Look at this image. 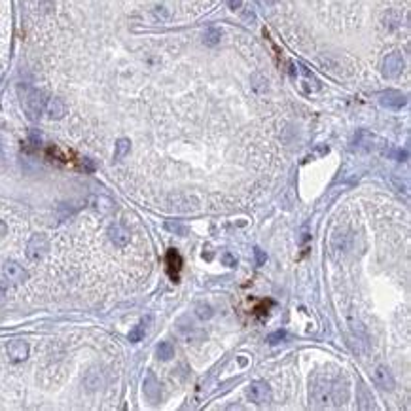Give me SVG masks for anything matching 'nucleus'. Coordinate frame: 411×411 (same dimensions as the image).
<instances>
[{
	"label": "nucleus",
	"instance_id": "obj_1",
	"mask_svg": "<svg viewBox=\"0 0 411 411\" xmlns=\"http://www.w3.org/2000/svg\"><path fill=\"white\" fill-rule=\"evenodd\" d=\"M21 101H23V108H25V112H27L29 118H32V120L40 118L44 106H46V95H44L42 91L32 89V87H27L21 97Z\"/></svg>",
	"mask_w": 411,
	"mask_h": 411
},
{
	"label": "nucleus",
	"instance_id": "obj_2",
	"mask_svg": "<svg viewBox=\"0 0 411 411\" xmlns=\"http://www.w3.org/2000/svg\"><path fill=\"white\" fill-rule=\"evenodd\" d=\"M311 405L322 409L332 404V383L330 381H317L311 389Z\"/></svg>",
	"mask_w": 411,
	"mask_h": 411
},
{
	"label": "nucleus",
	"instance_id": "obj_3",
	"mask_svg": "<svg viewBox=\"0 0 411 411\" xmlns=\"http://www.w3.org/2000/svg\"><path fill=\"white\" fill-rule=\"evenodd\" d=\"M404 57H402V53H398V51H392V53H389L387 57L383 59V66H381V72L383 76H387V78H398L400 74H402V70H404Z\"/></svg>",
	"mask_w": 411,
	"mask_h": 411
},
{
	"label": "nucleus",
	"instance_id": "obj_4",
	"mask_svg": "<svg viewBox=\"0 0 411 411\" xmlns=\"http://www.w3.org/2000/svg\"><path fill=\"white\" fill-rule=\"evenodd\" d=\"M46 252H48V239L44 237L42 233L32 235L29 245H27V256H29V260L40 261L44 256H46Z\"/></svg>",
	"mask_w": 411,
	"mask_h": 411
},
{
	"label": "nucleus",
	"instance_id": "obj_5",
	"mask_svg": "<svg viewBox=\"0 0 411 411\" xmlns=\"http://www.w3.org/2000/svg\"><path fill=\"white\" fill-rule=\"evenodd\" d=\"M379 102H381V106H385V108L400 110L407 104V97H405L402 91L389 89V91H383V93L379 95Z\"/></svg>",
	"mask_w": 411,
	"mask_h": 411
},
{
	"label": "nucleus",
	"instance_id": "obj_6",
	"mask_svg": "<svg viewBox=\"0 0 411 411\" xmlns=\"http://www.w3.org/2000/svg\"><path fill=\"white\" fill-rule=\"evenodd\" d=\"M248 398L252 400L254 404H267L271 402V389L269 385L264 381H256L248 387Z\"/></svg>",
	"mask_w": 411,
	"mask_h": 411
},
{
	"label": "nucleus",
	"instance_id": "obj_7",
	"mask_svg": "<svg viewBox=\"0 0 411 411\" xmlns=\"http://www.w3.org/2000/svg\"><path fill=\"white\" fill-rule=\"evenodd\" d=\"M6 351L12 362H23V360H27V356H29V345H27V341H23V339H12V341L8 343Z\"/></svg>",
	"mask_w": 411,
	"mask_h": 411
},
{
	"label": "nucleus",
	"instance_id": "obj_8",
	"mask_svg": "<svg viewBox=\"0 0 411 411\" xmlns=\"http://www.w3.org/2000/svg\"><path fill=\"white\" fill-rule=\"evenodd\" d=\"M373 383L383 390H392L394 385H396L394 377H392V373H390V369L387 366H377L373 369Z\"/></svg>",
	"mask_w": 411,
	"mask_h": 411
},
{
	"label": "nucleus",
	"instance_id": "obj_9",
	"mask_svg": "<svg viewBox=\"0 0 411 411\" xmlns=\"http://www.w3.org/2000/svg\"><path fill=\"white\" fill-rule=\"evenodd\" d=\"M4 277H6L10 282H14V284H21V282H25L29 279V273H27L19 264L6 261V264H4Z\"/></svg>",
	"mask_w": 411,
	"mask_h": 411
},
{
	"label": "nucleus",
	"instance_id": "obj_10",
	"mask_svg": "<svg viewBox=\"0 0 411 411\" xmlns=\"http://www.w3.org/2000/svg\"><path fill=\"white\" fill-rule=\"evenodd\" d=\"M44 110H46V114H48L50 120H61V118L66 114V104L61 101V99L53 97V99H50V101H46Z\"/></svg>",
	"mask_w": 411,
	"mask_h": 411
},
{
	"label": "nucleus",
	"instance_id": "obj_11",
	"mask_svg": "<svg viewBox=\"0 0 411 411\" xmlns=\"http://www.w3.org/2000/svg\"><path fill=\"white\" fill-rule=\"evenodd\" d=\"M108 235H110V241H112L118 248H123V246L129 243V231L120 224L112 226V228L108 230Z\"/></svg>",
	"mask_w": 411,
	"mask_h": 411
},
{
	"label": "nucleus",
	"instance_id": "obj_12",
	"mask_svg": "<svg viewBox=\"0 0 411 411\" xmlns=\"http://www.w3.org/2000/svg\"><path fill=\"white\" fill-rule=\"evenodd\" d=\"M167 266H169V275H171L173 279H176L182 266V258L176 250H169V254H167Z\"/></svg>",
	"mask_w": 411,
	"mask_h": 411
},
{
	"label": "nucleus",
	"instance_id": "obj_13",
	"mask_svg": "<svg viewBox=\"0 0 411 411\" xmlns=\"http://www.w3.org/2000/svg\"><path fill=\"white\" fill-rule=\"evenodd\" d=\"M383 25L389 30H396L402 25V14L396 12V10H389L387 14L383 15Z\"/></svg>",
	"mask_w": 411,
	"mask_h": 411
},
{
	"label": "nucleus",
	"instance_id": "obj_14",
	"mask_svg": "<svg viewBox=\"0 0 411 411\" xmlns=\"http://www.w3.org/2000/svg\"><path fill=\"white\" fill-rule=\"evenodd\" d=\"M356 146L358 148H364V150H371V148H375L377 144H373V142H379V138L373 137V135H369L368 131H360L358 135H356Z\"/></svg>",
	"mask_w": 411,
	"mask_h": 411
},
{
	"label": "nucleus",
	"instance_id": "obj_15",
	"mask_svg": "<svg viewBox=\"0 0 411 411\" xmlns=\"http://www.w3.org/2000/svg\"><path fill=\"white\" fill-rule=\"evenodd\" d=\"M144 394L150 398L152 402H158L159 400V383L156 381L154 375H148L144 381Z\"/></svg>",
	"mask_w": 411,
	"mask_h": 411
},
{
	"label": "nucleus",
	"instance_id": "obj_16",
	"mask_svg": "<svg viewBox=\"0 0 411 411\" xmlns=\"http://www.w3.org/2000/svg\"><path fill=\"white\" fill-rule=\"evenodd\" d=\"M156 353H158V358L159 360H171L174 356V347L169 343V341H161L158 345V349H156Z\"/></svg>",
	"mask_w": 411,
	"mask_h": 411
},
{
	"label": "nucleus",
	"instance_id": "obj_17",
	"mask_svg": "<svg viewBox=\"0 0 411 411\" xmlns=\"http://www.w3.org/2000/svg\"><path fill=\"white\" fill-rule=\"evenodd\" d=\"M220 38H222V32H220V29L210 27V29L205 30L203 42L207 44V46H210V48H214V46H218V44H220Z\"/></svg>",
	"mask_w": 411,
	"mask_h": 411
},
{
	"label": "nucleus",
	"instance_id": "obj_18",
	"mask_svg": "<svg viewBox=\"0 0 411 411\" xmlns=\"http://www.w3.org/2000/svg\"><path fill=\"white\" fill-rule=\"evenodd\" d=\"M150 322V318H146V320H142L140 324L138 326H135L133 330L129 332V341L131 343H137V341H140V339L144 338V333H146V324Z\"/></svg>",
	"mask_w": 411,
	"mask_h": 411
},
{
	"label": "nucleus",
	"instance_id": "obj_19",
	"mask_svg": "<svg viewBox=\"0 0 411 411\" xmlns=\"http://www.w3.org/2000/svg\"><path fill=\"white\" fill-rule=\"evenodd\" d=\"M129 148H131V142L129 138H120L116 142V152H114V159H122L123 156L129 154Z\"/></svg>",
	"mask_w": 411,
	"mask_h": 411
},
{
	"label": "nucleus",
	"instance_id": "obj_20",
	"mask_svg": "<svg viewBox=\"0 0 411 411\" xmlns=\"http://www.w3.org/2000/svg\"><path fill=\"white\" fill-rule=\"evenodd\" d=\"M195 315H197V318H201V320H209V318L214 315V311H212V307H210L209 303H197Z\"/></svg>",
	"mask_w": 411,
	"mask_h": 411
},
{
	"label": "nucleus",
	"instance_id": "obj_21",
	"mask_svg": "<svg viewBox=\"0 0 411 411\" xmlns=\"http://www.w3.org/2000/svg\"><path fill=\"white\" fill-rule=\"evenodd\" d=\"M284 339H286V332L277 330V332H273V333H269V335H267V343L275 345V343H281V341H284Z\"/></svg>",
	"mask_w": 411,
	"mask_h": 411
},
{
	"label": "nucleus",
	"instance_id": "obj_22",
	"mask_svg": "<svg viewBox=\"0 0 411 411\" xmlns=\"http://www.w3.org/2000/svg\"><path fill=\"white\" fill-rule=\"evenodd\" d=\"M154 15L158 17L159 21H169V17H171V15H169V12H167V10H165V8H163V6L154 8Z\"/></svg>",
	"mask_w": 411,
	"mask_h": 411
},
{
	"label": "nucleus",
	"instance_id": "obj_23",
	"mask_svg": "<svg viewBox=\"0 0 411 411\" xmlns=\"http://www.w3.org/2000/svg\"><path fill=\"white\" fill-rule=\"evenodd\" d=\"M254 254H256V266H264V261H266L264 252H261L260 248H254Z\"/></svg>",
	"mask_w": 411,
	"mask_h": 411
},
{
	"label": "nucleus",
	"instance_id": "obj_24",
	"mask_svg": "<svg viewBox=\"0 0 411 411\" xmlns=\"http://www.w3.org/2000/svg\"><path fill=\"white\" fill-rule=\"evenodd\" d=\"M228 4H230L231 10H239L243 6V0H228Z\"/></svg>",
	"mask_w": 411,
	"mask_h": 411
},
{
	"label": "nucleus",
	"instance_id": "obj_25",
	"mask_svg": "<svg viewBox=\"0 0 411 411\" xmlns=\"http://www.w3.org/2000/svg\"><path fill=\"white\" fill-rule=\"evenodd\" d=\"M222 260H224L226 266H235V258H233V256H230V254H224V258H222Z\"/></svg>",
	"mask_w": 411,
	"mask_h": 411
},
{
	"label": "nucleus",
	"instance_id": "obj_26",
	"mask_svg": "<svg viewBox=\"0 0 411 411\" xmlns=\"http://www.w3.org/2000/svg\"><path fill=\"white\" fill-rule=\"evenodd\" d=\"M167 228L171 231H178V233H184V230H182L180 226H174V224H167Z\"/></svg>",
	"mask_w": 411,
	"mask_h": 411
},
{
	"label": "nucleus",
	"instance_id": "obj_27",
	"mask_svg": "<svg viewBox=\"0 0 411 411\" xmlns=\"http://www.w3.org/2000/svg\"><path fill=\"white\" fill-rule=\"evenodd\" d=\"M6 224H4V222H2V220H0V239L4 237V235H6Z\"/></svg>",
	"mask_w": 411,
	"mask_h": 411
},
{
	"label": "nucleus",
	"instance_id": "obj_28",
	"mask_svg": "<svg viewBox=\"0 0 411 411\" xmlns=\"http://www.w3.org/2000/svg\"><path fill=\"white\" fill-rule=\"evenodd\" d=\"M264 2H266V4H269V6H271V4H275V2H277V0H264Z\"/></svg>",
	"mask_w": 411,
	"mask_h": 411
}]
</instances>
